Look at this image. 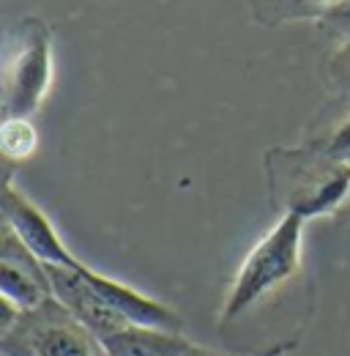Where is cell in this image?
I'll return each mask as SVG.
<instances>
[{"label":"cell","mask_w":350,"mask_h":356,"mask_svg":"<svg viewBox=\"0 0 350 356\" xmlns=\"http://www.w3.org/2000/svg\"><path fill=\"white\" fill-rule=\"evenodd\" d=\"M306 217L299 211H288L274 225L260 241L249 250L241 268L235 271V280L224 296L222 321H233L247 310H252L262 296H268L274 288L285 285L290 277L301 268V244H304Z\"/></svg>","instance_id":"obj_1"},{"label":"cell","mask_w":350,"mask_h":356,"mask_svg":"<svg viewBox=\"0 0 350 356\" xmlns=\"http://www.w3.org/2000/svg\"><path fill=\"white\" fill-rule=\"evenodd\" d=\"M3 356H110L104 343L55 296L0 332Z\"/></svg>","instance_id":"obj_2"},{"label":"cell","mask_w":350,"mask_h":356,"mask_svg":"<svg viewBox=\"0 0 350 356\" xmlns=\"http://www.w3.org/2000/svg\"><path fill=\"white\" fill-rule=\"evenodd\" d=\"M52 83V44L42 22H28L19 47L6 60L3 118H31Z\"/></svg>","instance_id":"obj_3"},{"label":"cell","mask_w":350,"mask_h":356,"mask_svg":"<svg viewBox=\"0 0 350 356\" xmlns=\"http://www.w3.org/2000/svg\"><path fill=\"white\" fill-rule=\"evenodd\" d=\"M3 222L8 225L19 236V241L47 266H83V261L74 258L72 250L66 247V241L58 236L49 217L31 197H25L19 189H14L11 181L3 184Z\"/></svg>","instance_id":"obj_4"},{"label":"cell","mask_w":350,"mask_h":356,"mask_svg":"<svg viewBox=\"0 0 350 356\" xmlns=\"http://www.w3.org/2000/svg\"><path fill=\"white\" fill-rule=\"evenodd\" d=\"M0 293L22 312L36 310L52 296V282L42 264L19 236L3 225V250H0Z\"/></svg>","instance_id":"obj_5"},{"label":"cell","mask_w":350,"mask_h":356,"mask_svg":"<svg viewBox=\"0 0 350 356\" xmlns=\"http://www.w3.org/2000/svg\"><path fill=\"white\" fill-rule=\"evenodd\" d=\"M47 274H49V282H52V296L80 323H85L101 343L129 326V321L83 277L80 266H47Z\"/></svg>","instance_id":"obj_6"},{"label":"cell","mask_w":350,"mask_h":356,"mask_svg":"<svg viewBox=\"0 0 350 356\" xmlns=\"http://www.w3.org/2000/svg\"><path fill=\"white\" fill-rule=\"evenodd\" d=\"M80 271H83V277H85L88 282H90L115 310L121 312L129 323L170 329V332H181V329H183L181 315L175 310H170L167 305H162V302H156V299L140 293L137 288L124 285V282H118V280H112V277H104V274H99L96 268L85 266V264L80 266Z\"/></svg>","instance_id":"obj_7"},{"label":"cell","mask_w":350,"mask_h":356,"mask_svg":"<svg viewBox=\"0 0 350 356\" xmlns=\"http://www.w3.org/2000/svg\"><path fill=\"white\" fill-rule=\"evenodd\" d=\"M104 348L110 356H186L194 346L181 332L129 323L118 334L107 337Z\"/></svg>","instance_id":"obj_8"},{"label":"cell","mask_w":350,"mask_h":356,"mask_svg":"<svg viewBox=\"0 0 350 356\" xmlns=\"http://www.w3.org/2000/svg\"><path fill=\"white\" fill-rule=\"evenodd\" d=\"M39 145V132L31 124V118H3L0 127V148L8 159L22 162L28 159Z\"/></svg>","instance_id":"obj_9"},{"label":"cell","mask_w":350,"mask_h":356,"mask_svg":"<svg viewBox=\"0 0 350 356\" xmlns=\"http://www.w3.org/2000/svg\"><path fill=\"white\" fill-rule=\"evenodd\" d=\"M328 80L337 90L350 96V39L337 47V52L328 58Z\"/></svg>","instance_id":"obj_10"},{"label":"cell","mask_w":350,"mask_h":356,"mask_svg":"<svg viewBox=\"0 0 350 356\" xmlns=\"http://www.w3.org/2000/svg\"><path fill=\"white\" fill-rule=\"evenodd\" d=\"M320 25L348 42L350 39V0H334L328 8H323Z\"/></svg>","instance_id":"obj_11"},{"label":"cell","mask_w":350,"mask_h":356,"mask_svg":"<svg viewBox=\"0 0 350 356\" xmlns=\"http://www.w3.org/2000/svg\"><path fill=\"white\" fill-rule=\"evenodd\" d=\"M323 154H326L328 162H334V165H350V118L345 124H340L337 132L328 137Z\"/></svg>","instance_id":"obj_12"},{"label":"cell","mask_w":350,"mask_h":356,"mask_svg":"<svg viewBox=\"0 0 350 356\" xmlns=\"http://www.w3.org/2000/svg\"><path fill=\"white\" fill-rule=\"evenodd\" d=\"M306 3H312L315 8H328V6L334 3V0H306Z\"/></svg>","instance_id":"obj_13"},{"label":"cell","mask_w":350,"mask_h":356,"mask_svg":"<svg viewBox=\"0 0 350 356\" xmlns=\"http://www.w3.org/2000/svg\"><path fill=\"white\" fill-rule=\"evenodd\" d=\"M186 356H217V354H211V351H203V348H197V346H194V348H192V351H189Z\"/></svg>","instance_id":"obj_14"},{"label":"cell","mask_w":350,"mask_h":356,"mask_svg":"<svg viewBox=\"0 0 350 356\" xmlns=\"http://www.w3.org/2000/svg\"><path fill=\"white\" fill-rule=\"evenodd\" d=\"M348 203H350V197H348Z\"/></svg>","instance_id":"obj_15"}]
</instances>
